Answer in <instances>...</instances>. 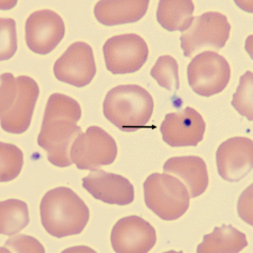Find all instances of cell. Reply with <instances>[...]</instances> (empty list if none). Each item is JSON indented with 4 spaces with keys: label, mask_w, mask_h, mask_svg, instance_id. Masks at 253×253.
<instances>
[{
    "label": "cell",
    "mask_w": 253,
    "mask_h": 253,
    "mask_svg": "<svg viewBox=\"0 0 253 253\" xmlns=\"http://www.w3.org/2000/svg\"><path fill=\"white\" fill-rule=\"evenodd\" d=\"M112 247L118 253H146L157 243V233L140 216H127L113 227Z\"/></svg>",
    "instance_id": "obj_14"
},
{
    "label": "cell",
    "mask_w": 253,
    "mask_h": 253,
    "mask_svg": "<svg viewBox=\"0 0 253 253\" xmlns=\"http://www.w3.org/2000/svg\"><path fill=\"white\" fill-rule=\"evenodd\" d=\"M248 247V240L244 233L232 225L215 227L211 234L204 236L202 244L197 248L198 253H238Z\"/></svg>",
    "instance_id": "obj_18"
},
{
    "label": "cell",
    "mask_w": 253,
    "mask_h": 253,
    "mask_svg": "<svg viewBox=\"0 0 253 253\" xmlns=\"http://www.w3.org/2000/svg\"><path fill=\"white\" fill-rule=\"evenodd\" d=\"M231 25L221 13L208 11L194 17L193 24L180 36V44L186 58L204 47L221 50L230 38Z\"/></svg>",
    "instance_id": "obj_8"
},
{
    "label": "cell",
    "mask_w": 253,
    "mask_h": 253,
    "mask_svg": "<svg viewBox=\"0 0 253 253\" xmlns=\"http://www.w3.org/2000/svg\"><path fill=\"white\" fill-rule=\"evenodd\" d=\"M30 223L26 203L19 199H7L0 204V232L3 235H15Z\"/></svg>",
    "instance_id": "obj_20"
},
{
    "label": "cell",
    "mask_w": 253,
    "mask_h": 253,
    "mask_svg": "<svg viewBox=\"0 0 253 253\" xmlns=\"http://www.w3.org/2000/svg\"><path fill=\"white\" fill-rule=\"evenodd\" d=\"M178 63L170 55H162L157 60L154 67L151 69V77L169 91H178L180 88L179 81Z\"/></svg>",
    "instance_id": "obj_21"
},
{
    "label": "cell",
    "mask_w": 253,
    "mask_h": 253,
    "mask_svg": "<svg viewBox=\"0 0 253 253\" xmlns=\"http://www.w3.org/2000/svg\"><path fill=\"white\" fill-rule=\"evenodd\" d=\"M2 251L11 252H44L42 247L38 240L27 235H15L13 238L8 239L5 242V246L1 249Z\"/></svg>",
    "instance_id": "obj_25"
},
{
    "label": "cell",
    "mask_w": 253,
    "mask_h": 253,
    "mask_svg": "<svg viewBox=\"0 0 253 253\" xmlns=\"http://www.w3.org/2000/svg\"><path fill=\"white\" fill-rule=\"evenodd\" d=\"M103 109L105 117L118 129L133 132L149 125L154 101L141 85H117L107 92Z\"/></svg>",
    "instance_id": "obj_3"
},
{
    "label": "cell",
    "mask_w": 253,
    "mask_h": 253,
    "mask_svg": "<svg viewBox=\"0 0 253 253\" xmlns=\"http://www.w3.org/2000/svg\"><path fill=\"white\" fill-rule=\"evenodd\" d=\"M70 157L78 169L93 170L115 161L117 144L105 129L90 126L73 142Z\"/></svg>",
    "instance_id": "obj_7"
},
{
    "label": "cell",
    "mask_w": 253,
    "mask_h": 253,
    "mask_svg": "<svg viewBox=\"0 0 253 253\" xmlns=\"http://www.w3.org/2000/svg\"><path fill=\"white\" fill-rule=\"evenodd\" d=\"M216 165L221 177L228 182H238L253 168V142L251 138L236 136L218 146Z\"/></svg>",
    "instance_id": "obj_13"
},
{
    "label": "cell",
    "mask_w": 253,
    "mask_h": 253,
    "mask_svg": "<svg viewBox=\"0 0 253 253\" xmlns=\"http://www.w3.org/2000/svg\"><path fill=\"white\" fill-rule=\"evenodd\" d=\"M145 205L165 221L180 218L189 208L190 195L187 187L169 173H153L143 185Z\"/></svg>",
    "instance_id": "obj_5"
},
{
    "label": "cell",
    "mask_w": 253,
    "mask_h": 253,
    "mask_svg": "<svg viewBox=\"0 0 253 253\" xmlns=\"http://www.w3.org/2000/svg\"><path fill=\"white\" fill-rule=\"evenodd\" d=\"M40 88L30 77L18 78L11 73L1 75V127L5 132L22 134L30 127Z\"/></svg>",
    "instance_id": "obj_4"
},
{
    "label": "cell",
    "mask_w": 253,
    "mask_h": 253,
    "mask_svg": "<svg viewBox=\"0 0 253 253\" xmlns=\"http://www.w3.org/2000/svg\"><path fill=\"white\" fill-rule=\"evenodd\" d=\"M65 34L63 19L50 9L34 11L25 25L28 48L40 55H46L59 45Z\"/></svg>",
    "instance_id": "obj_11"
},
{
    "label": "cell",
    "mask_w": 253,
    "mask_h": 253,
    "mask_svg": "<svg viewBox=\"0 0 253 253\" xmlns=\"http://www.w3.org/2000/svg\"><path fill=\"white\" fill-rule=\"evenodd\" d=\"M41 221L54 238L78 235L89 221V208L75 191L58 187L44 195L40 206Z\"/></svg>",
    "instance_id": "obj_2"
},
{
    "label": "cell",
    "mask_w": 253,
    "mask_h": 253,
    "mask_svg": "<svg viewBox=\"0 0 253 253\" xmlns=\"http://www.w3.org/2000/svg\"><path fill=\"white\" fill-rule=\"evenodd\" d=\"M149 8L148 0L140 1H98L93 9L98 22L106 26L136 23L143 18Z\"/></svg>",
    "instance_id": "obj_17"
},
{
    "label": "cell",
    "mask_w": 253,
    "mask_h": 253,
    "mask_svg": "<svg viewBox=\"0 0 253 253\" xmlns=\"http://www.w3.org/2000/svg\"><path fill=\"white\" fill-rule=\"evenodd\" d=\"M162 138L172 148L196 146L204 138L206 123L203 116L191 107L167 114L161 124Z\"/></svg>",
    "instance_id": "obj_12"
},
{
    "label": "cell",
    "mask_w": 253,
    "mask_h": 253,
    "mask_svg": "<svg viewBox=\"0 0 253 253\" xmlns=\"http://www.w3.org/2000/svg\"><path fill=\"white\" fill-rule=\"evenodd\" d=\"M0 60L6 61L13 58L17 50V36H16V23L11 18L0 19Z\"/></svg>",
    "instance_id": "obj_24"
},
{
    "label": "cell",
    "mask_w": 253,
    "mask_h": 253,
    "mask_svg": "<svg viewBox=\"0 0 253 253\" xmlns=\"http://www.w3.org/2000/svg\"><path fill=\"white\" fill-rule=\"evenodd\" d=\"M80 118L81 107L76 99L62 93H53L48 98L38 143L47 152L52 165L60 168L72 165L71 146L83 133L77 125Z\"/></svg>",
    "instance_id": "obj_1"
},
{
    "label": "cell",
    "mask_w": 253,
    "mask_h": 253,
    "mask_svg": "<svg viewBox=\"0 0 253 253\" xmlns=\"http://www.w3.org/2000/svg\"><path fill=\"white\" fill-rule=\"evenodd\" d=\"M0 175L1 182H7L14 180L22 171L24 165V156L22 150H19L14 144L8 143H0Z\"/></svg>",
    "instance_id": "obj_22"
},
{
    "label": "cell",
    "mask_w": 253,
    "mask_h": 253,
    "mask_svg": "<svg viewBox=\"0 0 253 253\" xmlns=\"http://www.w3.org/2000/svg\"><path fill=\"white\" fill-rule=\"evenodd\" d=\"M107 70L113 75H128L140 70L149 56L148 44L140 35H116L103 47Z\"/></svg>",
    "instance_id": "obj_9"
},
{
    "label": "cell",
    "mask_w": 253,
    "mask_h": 253,
    "mask_svg": "<svg viewBox=\"0 0 253 253\" xmlns=\"http://www.w3.org/2000/svg\"><path fill=\"white\" fill-rule=\"evenodd\" d=\"M194 11V2L189 0H161L158 5L157 19L167 31L185 32L193 24Z\"/></svg>",
    "instance_id": "obj_19"
},
{
    "label": "cell",
    "mask_w": 253,
    "mask_h": 253,
    "mask_svg": "<svg viewBox=\"0 0 253 253\" xmlns=\"http://www.w3.org/2000/svg\"><path fill=\"white\" fill-rule=\"evenodd\" d=\"M190 88L204 97L222 92L230 83L231 68L227 61L213 51L199 53L187 69Z\"/></svg>",
    "instance_id": "obj_6"
},
{
    "label": "cell",
    "mask_w": 253,
    "mask_h": 253,
    "mask_svg": "<svg viewBox=\"0 0 253 253\" xmlns=\"http://www.w3.org/2000/svg\"><path fill=\"white\" fill-rule=\"evenodd\" d=\"M232 106L241 115L253 121V76L247 71L241 77L238 90L233 95Z\"/></svg>",
    "instance_id": "obj_23"
},
{
    "label": "cell",
    "mask_w": 253,
    "mask_h": 253,
    "mask_svg": "<svg viewBox=\"0 0 253 253\" xmlns=\"http://www.w3.org/2000/svg\"><path fill=\"white\" fill-rule=\"evenodd\" d=\"M84 188L93 198L113 205L125 206L134 201V187L123 175L93 169L83 179Z\"/></svg>",
    "instance_id": "obj_15"
},
{
    "label": "cell",
    "mask_w": 253,
    "mask_h": 253,
    "mask_svg": "<svg viewBox=\"0 0 253 253\" xmlns=\"http://www.w3.org/2000/svg\"><path fill=\"white\" fill-rule=\"evenodd\" d=\"M163 171L181 178L186 183L190 197H198L203 195L210 182L206 163L199 157L170 158L163 166Z\"/></svg>",
    "instance_id": "obj_16"
},
{
    "label": "cell",
    "mask_w": 253,
    "mask_h": 253,
    "mask_svg": "<svg viewBox=\"0 0 253 253\" xmlns=\"http://www.w3.org/2000/svg\"><path fill=\"white\" fill-rule=\"evenodd\" d=\"M55 78L68 84L83 88L91 83L96 75V62L90 45L76 42L55 61Z\"/></svg>",
    "instance_id": "obj_10"
}]
</instances>
